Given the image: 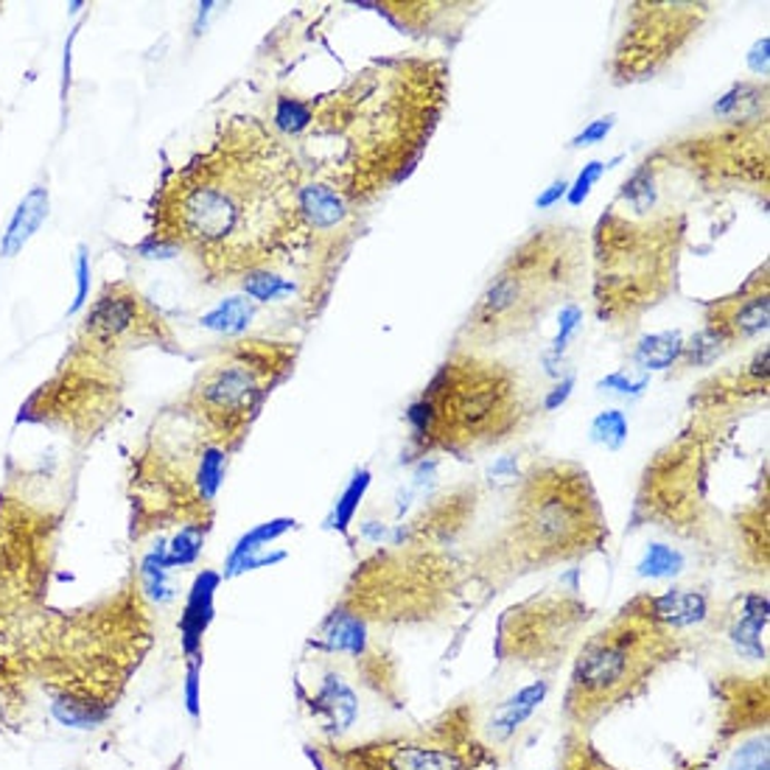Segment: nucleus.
Listing matches in <instances>:
<instances>
[{"instance_id": "6", "label": "nucleus", "mask_w": 770, "mask_h": 770, "mask_svg": "<svg viewBox=\"0 0 770 770\" xmlns=\"http://www.w3.org/2000/svg\"><path fill=\"white\" fill-rule=\"evenodd\" d=\"M605 538L603 510L588 474L577 466L535 468L513 507L501 555L518 569H535L597 549Z\"/></svg>"}, {"instance_id": "16", "label": "nucleus", "mask_w": 770, "mask_h": 770, "mask_svg": "<svg viewBox=\"0 0 770 770\" xmlns=\"http://www.w3.org/2000/svg\"><path fill=\"white\" fill-rule=\"evenodd\" d=\"M546 692H549L546 681H538V684H529L524 686L522 692H516L510 701L501 703V706L496 709L494 720H490V734H494L496 740H510V737L533 718L535 709L544 703Z\"/></svg>"}, {"instance_id": "22", "label": "nucleus", "mask_w": 770, "mask_h": 770, "mask_svg": "<svg viewBox=\"0 0 770 770\" xmlns=\"http://www.w3.org/2000/svg\"><path fill=\"white\" fill-rule=\"evenodd\" d=\"M242 289L247 298L259 300V303H275V300L289 298L298 292V283L286 281L277 270H253L242 275Z\"/></svg>"}, {"instance_id": "25", "label": "nucleus", "mask_w": 770, "mask_h": 770, "mask_svg": "<svg viewBox=\"0 0 770 770\" xmlns=\"http://www.w3.org/2000/svg\"><path fill=\"white\" fill-rule=\"evenodd\" d=\"M588 435H592V444L605 446V449H611V451L622 449L627 440L625 412H622V409H605V412H600L597 418L592 420Z\"/></svg>"}, {"instance_id": "34", "label": "nucleus", "mask_w": 770, "mask_h": 770, "mask_svg": "<svg viewBox=\"0 0 770 770\" xmlns=\"http://www.w3.org/2000/svg\"><path fill=\"white\" fill-rule=\"evenodd\" d=\"M572 387H575V376H566L561 384H555L553 387V392L544 398V409L546 412H555L558 407H564L566 401H569V396H572Z\"/></svg>"}, {"instance_id": "13", "label": "nucleus", "mask_w": 770, "mask_h": 770, "mask_svg": "<svg viewBox=\"0 0 770 770\" xmlns=\"http://www.w3.org/2000/svg\"><path fill=\"white\" fill-rule=\"evenodd\" d=\"M48 211H51V194H48L46 185H35L18 202L7 231L0 236V259H14L18 253H23L26 244L35 238V233L40 231L42 222L48 218Z\"/></svg>"}, {"instance_id": "4", "label": "nucleus", "mask_w": 770, "mask_h": 770, "mask_svg": "<svg viewBox=\"0 0 770 770\" xmlns=\"http://www.w3.org/2000/svg\"><path fill=\"white\" fill-rule=\"evenodd\" d=\"M679 650V631L653 622L631 600L608 627L583 644L566 690V718L577 729L594 725L631 701Z\"/></svg>"}, {"instance_id": "17", "label": "nucleus", "mask_w": 770, "mask_h": 770, "mask_svg": "<svg viewBox=\"0 0 770 770\" xmlns=\"http://www.w3.org/2000/svg\"><path fill=\"white\" fill-rule=\"evenodd\" d=\"M684 334L681 331H659V334H647L639 340L636 351H633V362L642 370H667L675 362H681L684 353Z\"/></svg>"}, {"instance_id": "28", "label": "nucleus", "mask_w": 770, "mask_h": 770, "mask_svg": "<svg viewBox=\"0 0 770 770\" xmlns=\"http://www.w3.org/2000/svg\"><path fill=\"white\" fill-rule=\"evenodd\" d=\"M725 770H768V734H757L742 742L740 751L729 759Z\"/></svg>"}, {"instance_id": "33", "label": "nucleus", "mask_w": 770, "mask_h": 770, "mask_svg": "<svg viewBox=\"0 0 770 770\" xmlns=\"http://www.w3.org/2000/svg\"><path fill=\"white\" fill-rule=\"evenodd\" d=\"M614 124H616V116L597 118V121L588 124V127L583 129V133L577 135L575 140H572V146H577V149H586V146L603 144V140L611 135V129H614Z\"/></svg>"}, {"instance_id": "36", "label": "nucleus", "mask_w": 770, "mask_h": 770, "mask_svg": "<svg viewBox=\"0 0 770 770\" xmlns=\"http://www.w3.org/2000/svg\"><path fill=\"white\" fill-rule=\"evenodd\" d=\"M751 68H753V74H764V70H768V37L759 40L757 48H753Z\"/></svg>"}, {"instance_id": "8", "label": "nucleus", "mask_w": 770, "mask_h": 770, "mask_svg": "<svg viewBox=\"0 0 770 770\" xmlns=\"http://www.w3.org/2000/svg\"><path fill=\"white\" fill-rule=\"evenodd\" d=\"M124 387V357H107L74 340L51 379L20 407V420L92 437L118 412Z\"/></svg>"}, {"instance_id": "12", "label": "nucleus", "mask_w": 770, "mask_h": 770, "mask_svg": "<svg viewBox=\"0 0 770 770\" xmlns=\"http://www.w3.org/2000/svg\"><path fill=\"white\" fill-rule=\"evenodd\" d=\"M222 577L216 572H202L191 586L188 600H185L183 616H179V636H183L185 659H202V636L213 620V597Z\"/></svg>"}, {"instance_id": "21", "label": "nucleus", "mask_w": 770, "mask_h": 770, "mask_svg": "<svg viewBox=\"0 0 770 770\" xmlns=\"http://www.w3.org/2000/svg\"><path fill=\"white\" fill-rule=\"evenodd\" d=\"M205 524H188V527H179L168 544H163V564L166 569H177V566H191L196 564V558L202 555V546H205L207 535Z\"/></svg>"}, {"instance_id": "29", "label": "nucleus", "mask_w": 770, "mask_h": 770, "mask_svg": "<svg viewBox=\"0 0 770 770\" xmlns=\"http://www.w3.org/2000/svg\"><path fill=\"white\" fill-rule=\"evenodd\" d=\"M583 322V309L581 305L569 303L561 309V316H558V337L553 340V351H549V362H555V359H561L566 353V348H569V342L575 340L577 328H581Z\"/></svg>"}, {"instance_id": "31", "label": "nucleus", "mask_w": 770, "mask_h": 770, "mask_svg": "<svg viewBox=\"0 0 770 770\" xmlns=\"http://www.w3.org/2000/svg\"><path fill=\"white\" fill-rule=\"evenodd\" d=\"M90 298V255L85 247H79V259H76V300L70 303L68 314H76L87 305Z\"/></svg>"}, {"instance_id": "23", "label": "nucleus", "mask_w": 770, "mask_h": 770, "mask_svg": "<svg viewBox=\"0 0 770 770\" xmlns=\"http://www.w3.org/2000/svg\"><path fill=\"white\" fill-rule=\"evenodd\" d=\"M684 555L667 544H650L644 549L642 561H639L636 572L650 581H667V577H679L684 572Z\"/></svg>"}, {"instance_id": "10", "label": "nucleus", "mask_w": 770, "mask_h": 770, "mask_svg": "<svg viewBox=\"0 0 770 770\" xmlns=\"http://www.w3.org/2000/svg\"><path fill=\"white\" fill-rule=\"evenodd\" d=\"M76 342L107 357H127L140 348H172L166 316L133 283L116 281L98 292L79 322Z\"/></svg>"}, {"instance_id": "19", "label": "nucleus", "mask_w": 770, "mask_h": 770, "mask_svg": "<svg viewBox=\"0 0 770 770\" xmlns=\"http://www.w3.org/2000/svg\"><path fill=\"white\" fill-rule=\"evenodd\" d=\"M51 712L59 723L70 725V729H96V725H101L107 720L109 709L104 703L92 701V698L62 692V695L53 698Z\"/></svg>"}, {"instance_id": "18", "label": "nucleus", "mask_w": 770, "mask_h": 770, "mask_svg": "<svg viewBox=\"0 0 770 770\" xmlns=\"http://www.w3.org/2000/svg\"><path fill=\"white\" fill-rule=\"evenodd\" d=\"M255 316L253 300L247 298H227L218 305H213L207 314L199 316V325L207 331H216V334L225 337H242L250 328Z\"/></svg>"}, {"instance_id": "5", "label": "nucleus", "mask_w": 770, "mask_h": 770, "mask_svg": "<svg viewBox=\"0 0 770 770\" xmlns=\"http://www.w3.org/2000/svg\"><path fill=\"white\" fill-rule=\"evenodd\" d=\"M583 272V236L569 227L535 231L490 277L468 314L466 334L479 345L518 337L544 316Z\"/></svg>"}, {"instance_id": "20", "label": "nucleus", "mask_w": 770, "mask_h": 770, "mask_svg": "<svg viewBox=\"0 0 770 770\" xmlns=\"http://www.w3.org/2000/svg\"><path fill=\"white\" fill-rule=\"evenodd\" d=\"M294 518H272V522H264L259 524L255 529H250L247 535H242L238 538V544L233 546L231 558H227V566H225V577L233 575V569H236L242 561L253 558V555H259L264 546H270L272 540H277L281 535H286L289 529H294Z\"/></svg>"}, {"instance_id": "32", "label": "nucleus", "mask_w": 770, "mask_h": 770, "mask_svg": "<svg viewBox=\"0 0 770 770\" xmlns=\"http://www.w3.org/2000/svg\"><path fill=\"white\" fill-rule=\"evenodd\" d=\"M199 673H202V659H191L188 673H185V709H188L191 718H199Z\"/></svg>"}, {"instance_id": "9", "label": "nucleus", "mask_w": 770, "mask_h": 770, "mask_svg": "<svg viewBox=\"0 0 770 770\" xmlns=\"http://www.w3.org/2000/svg\"><path fill=\"white\" fill-rule=\"evenodd\" d=\"M322 770H488L494 745L468 723L466 709L409 734L379 737L357 745H325L316 753Z\"/></svg>"}, {"instance_id": "24", "label": "nucleus", "mask_w": 770, "mask_h": 770, "mask_svg": "<svg viewBox=\"0 0 770 770\" xmlns=\"http://www.w3.org/2000/svg\"><path fill=\"white\" fill-rule=\"evenodd\" d=\"M725 348L729 345H725L723 337L714 334L712 328H701L690 342H684L681 364H686V368H706V364H712L714 359L723 357Z\"/></svg>"}, {"instance_id": "14", "label": "nucleus", "mask_w": 770, "mask_h": 770, "mask_svg": "<svg viewBox=\"0 0 770 770\" xmlns=\"http://www.w3.org/2000/svg\"><path fill=\"white\" fill-rule=\"evenodd\" d=\"M636 605L650 616L653 622L664 627H681L701 625L709 616V603L701 592H664L659 597H636Z\"/></svg>"}, {"instance_id": "3", "label": "nucleus", "mask_w": 770, "mask_h": 770, "mask_svg": "<svg viewBox=\"0 0 770 770\" xmlns=\"http://www.w3.org/2000/svg\"><path fill=\"white\" fill-rule=\"evenodd\" d=\"M524 415L518 376L466 353L446 362L407 409L412 440L423 451H466L496 444L518 429Z\"/></svg>"}, {"instance_id": "7", "label": "nucleus", "mask_w": 770, "mask_h": 770, "mask_svg": "<svg viewBox=\"0 0 770 770\" xmlns=\"http://www.w3.org/2000/svg\"><path fill=\"white\" fill-rule=\"evenodd\" d=\"M294 359L298 348L289 342H231L196 373L177 407L199 420L227 451H236L270 392L294 370Z\"/></svg>"}, {"instance_id": "27", "label": "nucleus", "mask_w": 770, "mask_h": 770, "mask_svg": "<svg viewBox=\"0 0 770 770\" xmlns=\"http://www.w3.org/2000/svg\"><path fill=\"white\" fill-rule=\"evenodd\" d=\"M620 160H622V157H614V160H611V163H603V160L586 163V166H583V172L577 174L575 185H569V191H566V199H569V205L572 207H581L583 202L588 199V194H592L594 185H597L600 179H603V174L608 172V168L614 166V163H620Z\"/></svg>"}, {"instance_id": "26", "label": "nucleus", "mask_w": 770, "mask_h": 770, "mask_svg": "<svg viewBox=\"0 0 770 770\" xmlns=\"http://www.w3.org/2000/svg\"><path fill=\"white\" fill-rule=\"evenodd\" d=\"M368 488H370V471H359L357 477L351 479V485L345 488V494L340 496V501H337L331 527L340 529V533H348V527H351L353 516H357V510H359V505H362Z\"/></svg>"}, {"instance_id": "2", "label": "nucleus", "mask_w": 770, "mask_h": 770, "mask_svg": "<svg viewBox=\"0 0 770 770\" xmlns=\"http://www.w3.org/2000/svg\"><path fill=\"white\" fill-rule=\"evenodd\" d=\"M227 457L231 451L183 407L163 409L135 457L133 533L188 524L211 527Z\"/></svg>"}, {"instance_id": "1", "label": "nucleus", "mask_w": 770, "mask_h": 770, "mask_svg": "<svg viewBox=\"0 0 770 770\" xmlns=\"http://www.w3.org/2000/svg\"><path fill=\"white\" fill-rule=\"evenodd\" d=\"M298 149L264 121L227 118L211 144L166 172L152 199L149 238L188 253L211 283L277 270L309 244Z\"/></svg>"}, {"instance_id": "35", "label": "nucleus", "mask_w": 770, "mask_h": 770, "mask_svg": "<svg viewBox=\"0 0 770 770\" xmlns=\"http://www.w3.org/2000/svg\"><path fill=\"white\" fill-rule=\"evenodd\" d=\"M566 191H569V183H566V179H558V183L549 185V188L535 199V207H538V211H546V207L558 205V202L566 196Z\"/></svg>"}, {"instance_id": "11", "label": "nucleus", "mask_w": 770, "mask_h": 770, "mask_svg": "<svg viewBox=\"0 0 770 770\" xmlns=\"http://www.w3.org/2000/svg\"><path fill=\"white\" fill-rule=\"evenodd\" d=\"M770 316V300L768 289H759L753 294H742V298L723 300L718 309L709 314V325L714 334L723 337L725 345H734V342L748 340V337L762 334L768 328Z\"/></svg>"}, {"instance_id": "15", "label": "nucleus", "mask_w": 770, "mask_h": 770, "mask_svg": "<svg viewBox=\"0 0 770 770\" xmlns=\"http://www.w3.org/2000/svg\"><path fill=\"white\" fill-rule=\"evenodd\" d=\"M311 714L325 723L328 731L342 734L351 729L359 718V698L348 681L340 675H325L322 684L316 686L314 698H311Z\"/></svg>"}, {"instance_id": "30", "label": "nucleus", "mask_w": 770, "mask_h": 770, "mask_svg": "<svg viewBox=\"0 0 770 770\" xmlns=\"http://www.w3.org/2000/svg\"><path fill=\"white\" fill-rule=\"evenodd\" d=\"M600 390H608V392H616V396H625V398H639L644 390L650 387V379L647 376H642V379H631L627 373H611L608 379L600 381Z\"/></svg>"}]
</instances>
